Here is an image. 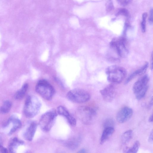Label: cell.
<instances>
[{
  "label": "cell",
  "mask_w": 153,
  "mask_h": 153,
  "mask_svg": "<svg viewBox=\"0 0 153 153\" xmlns=\"http://www.w3.org/2000/svg\"><path fill=\"white\" fill-rule=\"evenodd\" d=\"M107 79L112 84L121 83L126 76L127 72L123 67L114 65L108 67L105 70Z\"/></svg>",
  "instance_id": "1"
},
{
  "label": "cell",
  "mask_w": 153,
  "mask_h": 153,
  "mask_svg": "<svg viewBox=\"0 0 153 153\" xmlns=\"http://www.w3.org/2000/svg\"><path fill=\"white\" fill-rule=\"evenodd\" d=\"M41 104L39 99L34 95L28 96L26 98L24 108V114L26 117L31 118L39 113Z\"/></svg>",
  "instance_id": "2"
},
{
  "label": "cell",
  "mask_w": 153,
  "mask_h": 153,
  "mask_svg": "<svg viewBox=\"0 0 153 153\" xmlns=\"http://www.w3.org/2000/svg\"><path fill=\"white\" fill-rule=\"evenodd\" d=\"M35 90L42 97L49 101L52 99L55 92L53 87L45 79H41L38 82Z\"/></svg>",
  "instance_id": "3"
},
{
  "label": "cell",
  "mask_w": 153,
  "mask_h": 153,
  "mask_svg": "<svg viewBox=\"0 0 153 153\" xmlns=\"http://www.w3.org/2000/svg\"><path fill=\"white\" fill-rule=\"evenodd\" d=\"M57 115L54 109L50 110L43 114L39 120V125L44 131H49L53 126Z\"/></svg>",
  "instance_id": "4"
},
{
  "label": "cell",
  "mask_w": 153,
  "mask_h": 153,
  "mask_svg": "<svg viewBox=\"0 0 153 153\" xmlns=\"http://www.w3.org/2000/svg\"><path fill=\"white\" fill-rule=\"evenodd\" d=\"M76 114L83 123L85 124H89L95 120L97 112L96 110L92 107L83 106L78 108Z\"/></svg>",
  "instance_id": "5"
},
{
  "label": "cell",
  "mask_w": 153,
  "mask_h": 153,
  "mask_svg": "<svg viewBox=\"0 0 153 153\" xmlns=\"http://www.w3.org/2000/svg\"><path fill=\"white\" fill-rule=\"evenodd\" d=\"M67 97L72 102L81 103L88 101L90 98V95L85 90L76 88L69 91L67 94Z\"/></svg>",
  "instance_id": "6"
},
{
  "label": "cell",
  "mask_w": 153,
  "mask_h": 153,
  "mask_svg": "<svg viewBox=\"0 0 153 153\" xmlns=\"http://www.w3.org/2000/svg\"><path fill=\"white\" fill-rule=\"evenodd\" d=\"M110 45L119 56L123 57L127 54L128 42L124 37L113 38L110 42Z\"/></svg>",
  "instance_id": "7"
},
{
  "label": "cell",
  "mask_w": 153,
  "mask_h": 153,
  "mask_svg": "<svg viewBox=\"0 0 153 153\" xmlns=\"http://www.w3.org/2000/svg\"><path fill=\"white\" fill-rule=\"evenodd\" d=\"M100 92L105 101L111 102L113 101L116 96V88L114 84L111 83L100 90Z\"/></svg>",
  "instance_id": "8"
},
{
  "label": "cell",
  "mask_w": 153,
  "mask_h": 153,
  "mask_svg": "<svg viewBox=\"0 0 153 153\" xmlns=\"http://www.w3.org/2000/svg\"><path fill=\"white\" fill-rule=\"evenodd\" d=\"M133 113L132 109L128 107L121 108L116 116L117 121L120 123H123L128 121L132 117Z\"/></svg>",
  "instance_id": "9"
},
{
  "label": "cell",
  "mask_w": 153,
  "mask_h": 153,
  "mask_svg": "<svg viewBox=\"0 0 153 153\" xmlns=\"http://www.w3.org/2000/svg\"><path fill=\"white\" fill-rule=\"evenodd\" d=\"M57 114L65 117L71 126H75L76 124L75 118L69 112L68 110L64 106H59L57 109Z\"/></svg>",
  "instance_id": "10"
},
{
  "label": "cell",
  "mask_w": 153,
  "mask_h": 153,
  "mask_svg": "<svg viewBox=\"0 0 153 153\" xmlns=\"http://www.w3.org/2000/svg\"><path fill=\"white\" fill-rule=\"evenodd\" d=\"M149 80V76L145 74L140 77L134 84L132 89L135 94L147 85Z\"/></svg>",
  "instance_id": "11"
},
{
  "label": "cell",
  "mask_w": 153,
  "mask_h": 153,
  "mask_svg": "<svg viewBox=\"0 0 153 153\" xmlns=\"http://www.w3.org/2000/svg\"><path fill=\"white\" fill-rule=\"evenodd\" d=\"M149 66V63L146 62L141 68L131 73L128 77L125 82V84H128L136 76L143 74L147 70Z\"/></svg>",
  "instance_id": "12"
},
{
  "label": "cell",
  "mask_w": 153,
  "mask_h": 153,
  "mask_svg": "<svg viewBox=\"0 0 153 153\" xmlns=\"http://www.w3.org/2000/svg\"><path fill=\"white\" fill-rule=\"evenodd\" d=\"M37 127V123L32 122L27 128L24 134L25 138L29 141H31L34 136Z\"/></svg>",
  "instance_id": "13"
},
{
  "label": "cell",
  "mask_w": 153,
  "mask_h": 153,
  "mask_svg": "<svg viewBox=\"0 0 153 153\" xmlns=\"http://www.w3.org/2000/svg\"><path fill=\"white\" fill-rule=\"evenodd\" d=\"M114 131V127L105 128L104 130L100 140V144H103L113 133Z\"/></svg>",
  "instance_id": "14"
},
{
  "label": "cell",
  "mask_w": 153,
  "mask_h": 153,
  "mask_svg": "<svg viewBox=\"0 0 153 153\" xmlns=\"http://www.w3.org/2000/svg\"><path fill=\"white\" fill-rule=\"evenodd\" d=\"M28 85L27 83L25 84L15 94L14 97L17 100L22 99L25 96L28 89Z\"/></svg>",
  "instance_id": "15"
},
{
  "label": "cell",
  "mask_w": 153,
  "mask_h": 153,
  "mask_svg": "<svg viewBox=\"0 0 153 153\" xmlns=\"http://www.w3.org/2000/svg\"><path fill=\"white\" fill-rule=\"evenodd\" d=\"M12 106L11 102L9 100L5 101L0 108V111L3 114L7 113L10 110Z\"/></svg>",
  "instance_id": "16"
},
{
  "label": "cell",
  "mask_w": 153,
  "mask_h": 153,
  "mask_svg": "<svg viewBox=\"0 0 153 153\" xmlns=\"http://www.w3.org/2000/svg\"><path fill=\"white\" fill-rule=\"evenodd\" d=\"M133 136V131L129 130L124 132L122 136V141L123 144H126L131 139Z\"/></svg>",
  "instance_id": "17"
},
{
  "label": "cell",
  "mask_w": 153,
  "mask_h": 153,
  "mask_svg": "<svg viewBox=\"0 0 153 153\" xmlns=\"http://www.w3.org/2000/svg\"><path fill=\"white\" fill-rule=\"evenodd\" d=\"M140 143L139 141L136 140L134 143L132 147L128 149L126 151L125 153H137L140 146Z\"/></svg>",
  "instance_id": "18"
},
{
  "label": "cell",
  "mask_w": 153,
  "mask_h": 153,
  "mask_svg": "<svg viewBox=\"0 0 153 153\" xmlns=\"http://www.w3.org/2000/svg\"><path fill=\"white\" fill-rule=\"evenodd\" d=\"M148 85H147L142 89L135 94L136 98L138 100L142 98L145 95L148 89Z\"/></svg>",
  "instance_id": "19"
},
{
  "label": "cell",
  "mask_w": 153,
  "mask_h": 153,
  "mask_svg": "<svg viewBox=\"0 0 153 153\" xmlns=\"http://www.w3.org/2000/svg\"><path fill=\"white\" fill-rule=\"evenodd\" d=\"M147 16V13H143L142 16V21L141 23L142 31L143 33L145 32L146 23V19Z\"/></svg>",
  "instance_id": "20"
},
{
  "label": "cell",
  "mask_w": 153,
  "mask_h": 153,
  "mask_svg": "<svg viewBox=\"0 0 153 153\" xmlns=\"http://www.w3.org/2000/svg\"><path fill=\"white\" fill-rule=\"evenodd\" d=\"M114 122L111 118H108L104 122L103 126L104 128L108 127H114Z\"/></svg>",
  "instance_id": "21"
},
{
  "label": "cell",
  "mask_w": 153,
  "mask_h": 153,
  "mask_svg": "<svg viewBox=\"0 0 153 153\" xmlns=\"http://www.w3.org/2000/svg\"><path fill=\"white\" fill-rule=\"evenodd\" d=\"M120 15H123L126 17H128L129 16V12L126 8H120L118 10L116 14V15L117 16Z\"/></svg>",
  "instance_id": "22"
},
{
  "label": "cell",
  "mask_w": 153,
  "mask_h": 153,
  "mask_svg": "<svg viewBox=\"0 0 153 153\" xmlns=\"http://www.w3.org/2000/svg\"><path fill=\"white\" fill-rule=\"evenodd\" d=\"M106 9L108 12H110L113 11L114 8L113 3L111 1H108L105 5Z\"/></svg>",
  "instance_id": "23"
},
{
  "label": "cell",
  "mask_w": 153,
  "mask_h": 153,
  "mask_svg": "<svg viewBox=\"0 0 153 153\" xmlns=\"http://www.w3.org/2000/svg\"><path fill=\"white\" fill-rule=\"evenodd\" d=\"M117 1L120 5L123 6H125L129 4L131 1V0H119Z\"/></svg>",
  "instance_id": "24"
},
{
  "label": "cell",
  "mask_w": 153,
  "mask_h": 153,
  "mask_svg": "<svg viewBox=\"0 0 153 153\" xmlns=\"http://www.w3.org/2000/svg\"><path fill=\"white\" fill-rule=\"evenodd\" d=\"M148 21L150 24L153 23V9L151 8L149 11Z\"/></svg>",
  "instance_id": "25"
},
{
  "label": "cell",
  "mask_w": 153,
  "mask_h": 153,
  "mask_svg": "<svg viewBox=\"0 0 153 153\" xmlns=\"http://www.w3.org/2000/svg\"><path fill=\"white\" fill-rule=\"evenodd\" d=\"M0 153H8L7 149L0 145Z\"/></svg>",
  "instance_id": "26"
},
{
  "label": "cell",
  "mask_w": 153,
  "mask_h": 153,
  "mask_svg": "<svg viewBox=\"0 0 153 153\" xmlns=\"http://www.w3.org/2000/svg\"><path fill=\"white\" fill-rule=\"evenodd\" d=\"M153 130H152L150 133L148 139L149 141L151 143L153 142Z\"/></svg>",
  "instance_id": "27"
},
{
  "label": "cell",
  "mask_w": 153,
  "mask_h": 153,
  "mask_svg": "<svg viewBox=\"0 0 153 153\" xmlns=\"http://www.w3.org/2000/svg\"><path fill=\"white\" fill-rule=\"evenodd\" d=\"M76 153H89L88 151L86 149H81Z\"/></svg>",
  "instance_id": "28"
},
{
  "label": "cell",
  "mask_w": 153,
  "mask_h": 153,
  "mask_svg": "<svg viewBox=\"0 0 153 153\" xmlns=\"http://www.w3.org/2000/svg\"><path fill=\"white\" fill-rule=\"evenodd\" d=\"M153 104V98L152 97L149 103V107H150Z\"/></svg>",
  "instance_id": "29"
},
{
  "label": "cell",
  "mask_w": 153,
  "mask_h": 153,
  "mask_svg": "<svg viewBox=\"0 0 153 153\" xmlns=\"http://www.w3.org/2000/svg\"><path fill=\"white\" fill-rule=\"evenodd\" d=\"M149 121L150 122H153L152 114L151 115L149 118Z\"/></svg>",
  "instance_id": "30"
},
{
  "label": "cell",
  "mask_w": 153,
  "mask_h": 153,
  "mask_svg": "<svg viewBox=\"0 0 153 153\" xmlns=\"http://www.w3.org/2000/svg\"><path fill=\"white\" fill-rule=\"evenodd\" d=\"M26 153H31L30 152H26Z\"/></svg>",
  "instance_id": "31"
},
{
  "label": "cell",
  "mask_w": 153,
  "mask_h": 153,
  "mask_svg": "<svg viewBox=\"0 0 153 153\" xmlns=\"http://www.w3.org/2000/svg\"><path fill=\"white\" fill-rule=\"evenodd\" d=\"M0 140H1V138H0Z\"/></svg>",
  "instance_id": "32"
}]
</instances>
